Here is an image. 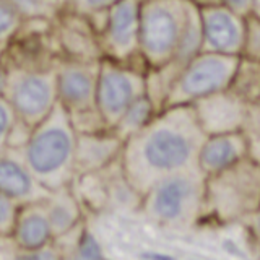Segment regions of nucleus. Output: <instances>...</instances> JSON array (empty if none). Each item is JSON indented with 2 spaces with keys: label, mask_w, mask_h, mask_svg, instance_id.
I'll list each match as a JSON object with an SVG mask.
<instances>
[{
  "label": "nucleus",
  "mask_w": 260,
  "mask_h": 260,
  "mask_svg": "<svg viewBox=\"0 0 260 260\" xmlns=\"http://www.w3.org/2000/svg\"><path fill=\"white\" fill-rule=\"evenodd\" d=\"M205 140L192 106H174L156 114L148 127L124 143L120 169L142 195L159 179L193 168Z\"/></svg>",
  "instance_id": "f257e3e1"
},
{
  "label": "nucleus",
  "mask_w": 260,
  "mask_h": 260,
  "mask_svg": "<svg viewBox=\"0 0 260 260\" xmlns=\"http://www.w3.org/2000/svg\"><path fill=\"white\" fill-rule=\"evenodd\" d=\"M78 132L60 104L31 128L21 154L29 171L49 192L70 185L77 176Z\"/></svg>",
  "instance_id": "f03ea898"
},
{
  "label": "nucleus",
  "mask_w": 260,
  "mask_h": 260,
  "mask_svg": "<svg viewBox=\"0 0 260 260\" xmlns=\"http://www.w3.org/2000/svg\"><path fill=\"white\" fill-rule=\"evenodd\" d=\"M205 179L197 166L169 174L142 195L140 208L146 218L159 226H190L203 211Z\"/></svg>",
  "instance_id": "7ed1b4c3"
},
{
  "label": "nucleus",
  "mask_w": 260,
  "mask_h": 260,
  "mask_svg": "<svg viewBox=\"0 0 260 260\" xmlns=\"http://www.w3.org/2000/svg\"><path fill=\"white\" fill-rule=\"evenodd\" d=\"M192 7L187 0H142L140 57L146 70L174 59Z\"/></svg>",
  "instance_id": "20e7f679"
},
{
  "label": "nucleus",
  "mask_w": 260,
  "mask_h": 260,
  "mask_svg": "<svg viewBox=\"0 0 260 260\" xmlns=\"http://www.w3.org/2000/svg\"><path fill=\"white\" fill-rule=\"evenodd\" d=\"M260 207V165L246 158L223 173L205 179V203L223 223L250 218Z\"/></svg>",
  "instance_id": "39448f33"
},
{
  "label": "nucleus",
  "mask_w": 260,
  "mask_h": 260,
  "mask_svg": "<svg viewBox=\"0 0 260 260\" xmlns=\"http://www.w3.org/2000/svg\"><path fill=\"white\" fill-rule=\"evenodd\" d=\"M239 57L200 52L177 75L162 109L192 106L207 96L230 88Z\"/></svg>",
  "instance_id": "423d86ee"
},
{
  "label": "nucleus",
  "mask_w": 260,
  "mask_h": 260,
  "mask_svg": "<svg viewBox=\"0 0 260 260\" xmlns=\"http://www.w3.org/2000/svg\"><path fill=\"white\" fill-rule=\"evenodd\" d=\"M146 94V70L119 62L100 65L96 108L106 128L112 130L128 106Z\"/></svg>",
  "instance_id": "0eeeda50"
},
{
  "label": "nucleus",
  "mask_w": 260,
  "mask_h": 260,
  "mask_svg": "<svg viewBox=\"0 0 260 260\" xmlns=\"http://www.w3.org/2000/svg\"><path fill=\"white\" fill-rule=\"evenodd\" d=\"M5 100L16 119L29 128L51 114L57 103L55 75L39 72H20L8 77Z\"/></svg>",
  "instance_id": "6e6552de"
},
{
  "label": "nucleus",
  "mask_w": 260,
  "mask_h": 260,
  "mask_svg": "<svg viewBox=\"0 0 260 260\" xmlns=\"http://www.w3.org/2000/svg\"><path fill=\"white\" fill-rule=\"evenodd\" d=\"M140 4L142 0H120L106 12L104 44L119 63L132 65L135 59L142 60Z\"/></svg>",
  "instance_id": "1a4fd4ad"
},
{
  "label": "nucleus",
  "mask_w": 260,
  "mask_h": 260,
  "mask_svg": "<svg viewBox=\"0 0 260 260\" xmlns=\"http://www.w3.org/2000/svg\"><path fill=\"white\" fill-rule=\"evenodd\" d=\"M202 26V52L241 57L246 18L223 5L199 8Z\"/></svg>",
  "instance_id": "9d476101"
},
{
  "label": "nucleus",
  "mask_w": 260,
  "mask_h": 260,
  "mask_svg": "<svg viewBox=\"0 0 260 260\" xmlns=\"http://www.w3.org/2000/svg\"><path fill=\"white\" fill-rule=\"evenodd\" d=\"M247 106L230 89H224L193 103L192 109L202 132L210 137L241 132Z\"/></svg>",
  "instance_id": "9b49d317"
},
{
  "label": "nucleus",
  "mask_w": 260,
  "mask_h": 260,
  "mask_svg": "<svg viewBox=\"0 0 260 260\" xmlns=\"http://www.w3.org/2000/svg\"><path fill=\"white\" fill-rule=\"evenodd\" d=\"M93 63H69L55 75L57 103L67 111L100 114L96 108V85L100 67H89Z\"/></svg>",
  "instance_id": "f8f14e48"
},
{
  "label": "nucleus",
  "mask_w": 260,
  "mask_h": 260,
  "mask_svg": "<svg viewBox=\"0 0 260 260\" xmlns=\"http://www.w3.org/2000/svg\"><path fill=\"white\" fill-rule=\"evenodd\" d=\"M0 193L20 205L43 202L49 190L39 184L24 162L21 150L7 148L0 153Z\"/></svg>",
  "instance_id": "ddd939ff"
},
{
  "label": "nucleus",
  "mask_w": 260,
  "mask_h": 260,
  "mask_svg": "<svg viewBox=\"0 0 260 260\" xmlns=\"http://www.w3.org/2000/svg\"><path fill=\"white\" fill-rule=\"evenodd\" d=\"M122 148H124V142L112 130L78 134L77 176L109 169L120 161Z\"/></svg>",
  "instance_id": "4468645a"
},
{
  "label": "nucleus",
  "mask_w": 260,
  "mask_h": 260,
  "mask_svg": "<svg viewBox=\"0 0 260 260\" xmlns=\"http://www.w3.org/2000/svg\"><path fill=\"white\" fill-rule=\"evenodd\" d=\"M247 158V145L241 132L210 135L200 145L195 166L210 177L233 168Z\"/></svg>",
  "instance_id": "2eb2a0df"
},
{
  "label": "nucleus",
  "mask_w": 260,
  "mask_h": 260,
  "mask_svg": "<svg viewBox=\"0 0 260 260\" xmlns=\"http://www.w3.org/2000/svg\"><path fill=\"white\" fill-rule=\"evenodd\" d=\"M44 207L55 241L73 234L83 226L85 207L72 184L49 192L44 199Z\"/></svg>",
  "instance_id": "dca6fc26"
},
{
  "label": "nucleus",
  "mask_w": 260,
  "mask_h": 260,
  "mask_svg": "<svg viewBox=\"0 0 260 260\" xmlns=\"http://www.w3.org/2000/svg\"><path fill=\"white\" fill-rule=\"evenodd\" d=\"M10 239L21 249H41L55 242L44 200L21 205Z\"/></svg>",
  "instance_id": "f3484780"
},
{
  "label": "nucleus",
  "mask_w": 260,
  "mask_h": 260,
  "mask_svg": "<svg viewBox=\"0 0 260 260\" xmlns=\"http://www.w3.org/2000/svg\"><path fill=\"white\" fill-rule=\"evenodd\" d=\"M158 112L159 111L156 108V104L151 101V98L148 94H143L135 103L128 106V109L122 114L117 124L112 127V132L125 143L128 138L135 137L145 127H148L150 122L156 117Z\"/></svg>",
  "instance_id": "a211bd4d"
},
{
  "label": "nucleus",
  "mask_w": 260,
  "mask_h": 260,
  "mask_svg": "<svg viewBox=\"0 0 260 260\" xmlns=\"http://www.w3.org/2000/svg\"><path fill=\"white\" fill-rule=\"evenodd\" d=\"M228 89L247 104L260 103V62L239 57Z\"/></svg>",
  "instance_id": "6ab92c4d"
},
{
  "label": "nucleus",
  "mask_w": 260,
  "mask_h": 260,
  "mask_svg": "<svg viewBox=\"0 0 260 260\" xmlns=\"http://www.w3.org/2000/svg\"><path fill=\"white\" fill-rule=\"evenodd\" d=\"M63 254L57 242L41 249H21L10 238H0V260H60Z\"/></svg>",
  "instance_id": "aec40b11"
},
{
  "label": "nucleus",
  "mask_w": 260,
  "mask_h": 260,
  "mask_svg": "<svg viewBox=\"0 0 260 260\" xmlns=\"http://www.w3.org/2000/svg\"><path fill=\"white\" fill-rule=\"evenodd\" d=\"M75 260H104L108 258L104 254V247L101 241L96 238L93 231H89L83 224L75 234L73 246L69 250Z\"/></svg>",
  "instance_id": "412c9836"
},
{
  "label": "nucleus",
  "mask_w": 260,
  "mask_h": 260,
  "mask_svg": "<svg viewBox=\"0 0 260 260\" xmlns=\"http://www.w3.org/2000/svg\"><path fill=\"white\" fill-rule=\"evenodd\" d=\"M241 134L247 145V158L260 165V103L247 106Z\"/></svg>",
  "instance_id": "4be33fe9"
},
{
  "label": "nucleus",
  "mask_w": 260,
  "mask_h": 260,
  "mask_svg": "<svg viewBox=\"0 0 260 260\" xmlns=\"http://www.w3.org/2000/svg\"><path fill=\"white\" fill-rule=\"evenodd\" d=\"M241 57L260 62V20L255 16L246 18V32H244Z\"/></svg>",
  "instance_id": "5701e85b"
},
{
  "label": "nucleus",
  "mask_w": 260,
  "mask_h": 260,
  "mask_svg": "<svg viewBox=\"0 0 260 260\" xmlns=\"http://www.w3.org/2000/svg\"><path fill=\"white\" fill-rule=\"evenodd\" d=\"M21 205L0 193V238H10Z\"/></svg>",
  "instance_id": "b1692460"
},
{
  "label": "nucleus",
  "mask_w": 260,
  "mask_h": 260,
  "mask_svg": "<svg viewBox=\"0 0 260 260\" xmlns=\"http://www.w3.org/2000/svg\"><path fill=\"white\" fill-rule=\"evenodd\" d=\"M16 116L5 98H0V153L8 148L12 132L16 125Z\"/></svg>",
  "instance_id": "393cba45"
},
{
  "label": "nucleus",
  "mask_w": 260,
  "mask_h": 260,
  "mask_svg": "<svg viewBox=\"0 0 260 260\" xmlns=\"http://www.w3.org/2000/svg\"><path fill=\"white\" fill-rule=\"evenodd\" d=\"M20 13L10 4V0H0V41L8 38L18 26Z\"/></svg>",
  "instance_id": "a878e982"
},
{
  "label": "nucleus",
  "mask_w": 260,
  "mask_h": 260,
  "mask_svg": "<svg viewBox=\"0 0 260 260\" xmlns=\"http://www.w3.org/2000/svg\"><path fill=\"white\" fill-rule=\"evenodd\" d=\"M117 2L120 0H75V5L80 13H98L108 12Z\"/></svg>",
  "instance_id": "bb28decb"
},
{
  "label": "nucleus",
  "mask_w": 260,
  "mask_h": 260,
  "mask_svg": "<svg viewBox=\"0 0 260 260\" xmlns=\"http://www.w3.org/2000/svg\"><path fill=\"white\" fill-rule=\"evenodd\" d=\"M221 5L230 8L231 12L244 16V18H247V16H250V13H252L254 0H221Z\"/></svg>",
  "instance_id": "cd10ccee"
},
{
  "label": "nucleus",
  "mask_w": 260,
  "mask_h": 260,
  "mask_svg": "<svg viewBox=\"0 0 260 260\" xmlns=\"http://www.w3.org/2000/svg\"><path fill=\"white\" fill-rule=\"evenodd\" d=\"M192 5L197 8H207V7H213V5H221V0H187Z\"/></svg>",
  "instance_id": "c85d7f7f"
},
{
  "label": "nucleus",
  "mask_w": 260,
  "mask_h": 260,
  "mask_svg": "<svg viewBox=\"0 0 260 260\" xmlns=\"http://www.w3.org/2000/svg\"><path fill=\"white\" fill-rule=\"evenodd\" d=\"M7 81H8V75L0 69V98L5 96V89H7Z\"/></svg>",
  "instance_id": "c756f323"
},
{
  "label": "nucleus",
  "mask_w": 260,
  "mask_h": 260,
  "mask_svg": "<svg viewBox=\"0 0 260 260\" xmlns=\"http://www.w3.org/2000/svg\"><path fill=\"white\" fill-rule=\"evenodd\" d=\"M250 218H252V221H254V230H255L257 236L260 238V207L255 210V213L252 215Z\"/></svg>",
  "instance_id": "7c9ffc66"
},
{
  "label": "nucleus",
  "mask_w": 260,
  "mask_h": 260,
  "mask_svg": "<svg viewBox=\"0 0 260 260\" xmlns=\"http://www.w3.org/2000/svg\"><path fill=\"white\" fill-rule=\"evenodd\" d=\"M60 260H75V258H73V255L70 254V252H65L63 257H62Z\"/></svg>",
  "instance_id": "2f4dec72"
},
{
  "label": "nucleus",
  "mask_w": 260,
  "mask_h": 260,
  "mask_svg": "<svg viewBox=\"0 0 260 260\" xmlns=\"http://www.w3.org/2000/svg\"><path fill=\"white\" fill-rule=\"evenodd\" d=\"M104 260H112V258H104Z\"/></svg>",
  "instance_id": "473e14b6"
},
{
  "label": "nucleus",
  "mask_w": 260,
  "mask_h": 260,
  "mask_svg": "<svg viewBox=\"0 0 260 260\" xmlns=\"http://www.w3.org/2000/svg\"><path fill=\"white\" fill-rule=\"evenodd\" d=\"M258 258H260V257H258Z\"/></svg>",
  "instance_id": "72a5a7b5"
}]
</instances>
